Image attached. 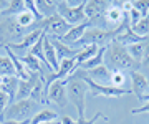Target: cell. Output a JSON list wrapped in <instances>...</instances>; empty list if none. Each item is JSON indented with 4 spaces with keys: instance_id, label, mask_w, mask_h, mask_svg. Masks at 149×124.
I'll return each instance as SVG.
<instances>
[{
    "instance_id": "obj_1",
    "label": "cell",
    "mask_w": 149,
    "mask_h": 124,
    "mask_svg": "<svg viewBox=\"0 0 149 124\" xmlns=\"http://www.w3.org/2000/svg\"><path fill=\"white\" fill-rule=\"evenodd\" d=\"M104 65L109 68V71H124V70H131L136 71L138 63L134 61L128 53V48L123 45L113 42L106 45V53H104Z\"/></svg>"
},
{
    "instance_id": "obj_2",
    "label": "cell",
    "mask_w": 149,
    "mask_h": 124,
    "mask_svg": "<svg viewBox=\"0 0 149 124\" xmlns=\"http://www.w3.org/2000/svg\"><path fill=\"white\" fill-rule=\"evenodd\" d=\"M38 103H35L33 99H17L8 106V108L2 113L0 121H32V118L38 113Z\"/></svg>"
},
{
    "instance_id": "obj_3",
    "label": "cell",
    "mask_w": 149,
    "mask_h": 124,
    "mask_svg": "<svg viewBox=\"0 0 149 124\" xmlns=\"http://www.w3.org/2000/svg\"><path fill=\"white\" fill-rule=\"evenodd\" d=\"M86 93L88 86L83 80L78 76H68L66 78V94L68 101L73 103L74 109L78 113V119H85V111H86Z\"/></svg>"
},
{
    "instance_id": "obj_4",
    "label": "cell",
    "mask_w": 149,
    "mask_h": 124,
    "mask_svg": "<svg viewBox=\"0 0 149 124\" xmlns=\"http://www.w3.org/2000/svg\"><path fill=\"white\" fill-rule=\"evenodd\" d=\"M85 3L86 0H81L78 5H70L66 0H61V2H56V13L68 25L76 27V25H80V23L88 20L85 15Z\"/></svg>"
},
{
    "instance_id": "obj_5",
    "label": "cell",
    "mask_w": 149,
    "mask_h": 124,
    "mask_svg": "<svg viewBox=\"0 0 149 124\" xmlns=\"http://www.w3.org/2000/svg\"><path fill=\"white\" fill-rule=\"evenodd\" d=\"M73 76H78L80 80H83L86 83V86L88 89L91 91L93 96H104V98H119V96H124V94H131V89H121V88H114V86H104V85H100V83H96V81L90 80L88 76L83 73V70H78L73 73Z\"/></svg>"
},
{
    "instance_id": "obj_6",
    "label": "cell",
    "mask_w": 149,
    "mask_h": 124,
    "mask_svg": "<svg viewBox=\"0 0 149 124\" xmlns=\"http://www.w3.org/2000/svg\"><path fill=\"white\" fill-rule=\"evenodd\" d=\"M47 101H53L60 108H66L68 104V94H66V80H56L48 86L47 93Z\"/></svg>"
},
{
    "instance_id": "obj_7",
    "label": "cell",
    "mask_w": 149,
    "mask_h": 124,
    "mask_svg": "<svg viewBox=\"0 0 149 124\" xmlns=\"http://www.w3.org/2000/svg\"><path fill=\"white\" fill-rule=\"evenodd\" d=\"M25 35H27L25 33V28H22L15 22V17H8V20L0 22V38H8L10 40L8 43H15V40L23 38Z\"/></svg>"
},
{
    "instance_id": "obj_8",
    "label": "cell",
    "mask_w": 149,
    "mask_h": 124,
    "mask_svg": "<svg viewBox=\"0 0 149 124\" xmlns=\"http://www.w3.org/2000/svg\"><path fill=\"white\" fill-rule=\"evenodd\" d=\"M126 12L123 8V2H118V3H111L109 7H106V10L103 13V18H104V25L106 27H119L124 18H126Z\"/></svg>"
},
{
    "instance_id": "obj_9",
    "label": "cell",
    "mask_w": 149,
    "mask_h": 124,
    "mask_svg": "<svg viewBox=\"0 0 149 124\" xmlns=\"http://www.w3.org/2000/svg\"><path fill=\"white\" fill-rule=\"evenodd\" d=\"M88 28H91L90 20H86V22L80 23V25H76V27H71L66 35H63L61 38H56V40H60V42L65 43V45H68V43L70 45H78L81 42V38L85 37V33H86Z\"/></svg>"
},
{
    "instance_id": "obj_10",
    "label": "cell",
    "mask_w": 149,
    "mask_h": 124,
    "mask_svg": "<svg viewBox=\"0 0 149 124\" xmlns=\"http://www.w3.org/2000/svg\"><path fill=\"white\" fill-rule=\"evenodd\" d=\"M43 32L45 30H38V28H35V30H32V32H28L25 37H23V40H22L20 43H5L2 45V46H7L8 50H15V51H22V50H32V46L38 42V38L43 35Z\"/></svg>"
},
{
    "instance_id": "obj_11",
    "label": "cell",
    "mask_w": 149,
    "mask_h": 124,
    "mask_svg": "<svg viewBox=\"0 0 149 124\" xmlns=\"http://www.w3.org/2000/svg\"><path fill=\"white\" fill-rule=\"evenodd\" d=\"M43 53H45V58L48 61V66L52 68L53 73H56L60 70V60L56 56V50L52 45V42H50V38H48L47 33H45V40H43Z\"/></svg>"
},
{
    "instance_id": "obj_12",
    "label": "cell",
    "mask_w": 149,
    "mask_h": 124,
    "mask_svg": "<svg viewBox=\"0 0 149 124\" xmlns=\"http://www.w3.org/2000/svg\"><path fill=\"white\" fill-rule=\"evenodd\" d=\"M7 51V56L12 60V63H13V68H15V76L18 78L20 81H28L30 78H32V73H28L27 71V66L23 65V61H22L17 55H13V51L12 50H8L7 46H3Z\"/></svg>"
},
{
    "instance_id": "obj_13",
    "label": "cell",
    "mask_w": 149,
    "mask_h": 124,
    "mask_svg": "<svg viewBox=\"0 0 149 124\" xmlns=\"http://www.w3.org/2000/svg\"><path fill=\"white\" fill-rule=\"evenodd\" d=\"M131 91L138 96V99L144 94V91L148 89V78L143 75V73H139L138 70L136 71H131Z\"/></svg>"
},
{
    "instance_id": "obj_14",
    "label": "cell",
    "mask_w": 149,
    "mask_h": 124,
    "mask_svg": "<svg viewBox=\"0 0 149 124\" xmlns=\"http://www.w3.org/2000/svg\"><path fill=\"white\" fill-rule=\"evenodd\" d=\"M106 2H100V0H86L85 3V15L88 20H95L98 17H101L106 10Z\"/></svg>"
},
{
    "instance_id": "obj_15",
    "label": "cell",
    "mask_w": 149,
    "mask_h": 124,
    "mask_svg": "<svg viewBox=\"0 0 149 124\" xmlns=\"http://www.w3.org/2000/svg\"><path fill=\"white\" fill-rule=\"evenodd\" d=\"M50 42H52V45L55 46V50H56V56H58L60 61H61V60H66V58H76V55L80 53V50L70 48L68 45L61 43V42L56 40V38H50Z\"/></svg>"
},
{
    "instance_id": "obj_16",
    "label": "cell",
    "mask_w": 149,
    "mask_h": 124,
    "mask_svg": "<svg viewBox=\"0 0 149 124\" xmlns=\"http://www.w3.org/2000/svg\"><path fill=\"white\" fill-rule=\"evenodd\" d=\"M18 83H20V80L17 76H5L3 78V83L0 85V89L5 93V94H8V98H10V104L15 101L17 91H18Z\"/></svg>"
},
{
    "instance_id": "obj_17",
    "label": "cell",
    "mask_w": 149,
    "mask_h": 124,
    "mask_svg": "<svg viewBox=\"0 0 149 124\" xmlns=\"http://www.w3.org/2000/svg\"><path fill=\"white\" fill-rule=\"evenodd\" d=\"M100 46H96V45H86L83 48H80V53L76 55V58H74V63H76V70L80 68L83 63H86L88 60H91L93 56L96 55Z\"/></svg>"
},
{
    "instance_id": "obj_18",
    "label": "cell",
    "mask_w": 149,
    "mask_h": 124,
    "mask_svg": "<svg viewBox=\"0 0 149 124\" xmlns=\"http://www.w3.org/2000/svg\"><path fill=\"white\" fill-rule=\"evenodd\" d=\"M83 73H85V75L90 78V80H93V81H96V80H101V81L111 80V71H109V68H108L106 65L96 66V68H93V70H88V71L83 70Z\"/></svg>"
},
{
    "instance_id": "obj_19",
    "label": "cell",
    "mask_w": 149,
    "mask_h": 124,
    "mask_svg": "<svg viewBox=\"0 0 149 124\" xmlns=\"http://www.w3.org/2000/svg\"><path fill=\"white\" fill-rule=\"evenodd\" d=\"M104 53H106V45H104V46H100L95 56H93L91 60H88L86 63H83V65L80 66V70L88 71V70H93V68H96V66L104 65Z\"/></svg>"
},
{
    "instance_id": "obj_20",
    "label": "cell",
    "mask_w": 149,
    "mask_h": 124,
    "mask_svg": "<svg viewBox=\"0 0 149 124\" xmlns=\"http://www.w3.org/2000/svg\"><path fill=\"white\" fill-rule=\"evenodd\" d=\"M148 42V40H146ZM146 42H141V43H134V45H129V46H126L128 48V53L129 56L138 63V65H141L144 60V55H146Z\"/></svg>"
},
{
    "instance_id": "obj_21",
    "label": "cell",
    "mask_w": 149,
    "mask_h": 124,
    "mask_svg": "<svg viewBox=\"0 0 149 124\" xmlns=\"http://www.w3.org/2000/svg\"><path fill=\"white\" fill-rule=\"evenodd\" d=\"M43 40H45V32H43V35H42V37L38 38V42H37L35 45H33V46H32V50H30L28 53L32 55V56H35V58H37L38 61H40V63H43V65H45V66L48 68V70L52 71V68L48 66L47 58H45V53H43ZM52 73H53V71H52Z\"/></svg>"
},
{
    "instance_id": "obj_22",
    "label": "cell",
    "mask_w": 149,
    "mask_h": 124,
    "mask_svg": "<svg viewBox=\"0 0 149 124\" xmlns=\"http://www.w3.org/2000/svg\"><path fill=\"white\" fill-rule=\"evenodd\" d=\"M58 118L60 116L55 111H52V109H42V111H38L32 118L30 124H43V123H48V121H55V119H58Z\"/></svg>"
},
{
    "instance_id": "obj_23",
    "label": "cell",
    "mask_w": 149,
    "mask_h": 124,
    "mask_svg": "<svg viewBox=\"0 0 149 124\" xmlns=\"http://www.w3.org/2000/svg\"><path fill=\"white\" fill-rule=\"evenodd\" d=\"M15 22L18 23L22 28H27V27H33V25L37 23V18H35V15H33L32 12L25 8L23 12H20V13L15 17Z\"/></svg>"
},
{
    "instance_id": "obj_24",
    "label": "cell",
    "mask_w": 149,
    "mask_h": 124,
    "mask_svg": "<svg viewBox=\"0 0 149 124\" xmlns=\"http://www.w3.org/2000/svg\"><path fill=\"white\" fill-rule=\"evenodd\" d=\"M35 3H37V8H38V12L42 13L43 18H48V17H52L53 13H56V2L38 0V2H35Z\"/></svg>"
},
{
    "instance_id": "obj_25",
    "label": "cell",
    "mask_w": 149,
    "mask_h": 124,
    "mask_svg": "<svg viewBox=\"0 0 149 124\" xmlns=\"http://www.w3.org/2000/svg\"><path fill=\"white\" fill-rule=\"evenodd\" d=\"M131 30H133L136 35H139V37L148 38L149 37V13L146 17H143V18H141L136 25H133V27H131Z\"/></svg>"
},
{
    "instance_id": "obj_26",
    "label": "cell",
    "mask_w": 149,
    "mask_h": 124,
    "mask_svg": "<svg viewBox=\"0 0 149 124\" xmlns=\"http://www.w3.org/2000/svg\"><path fill=\"white\" fill-rule=\"evenodd\" d=\"M0 75L2 76H15V68L12 60L5 55H0Z\"/></svg>"
},
{
    "instance_id": "obj_27",
    "label": "cell",
    "mask_w": 149,
    "mask_h": 124,
    "mask_svg": "<svg viewBox=\"0 0 149 124\" xmlns=\"http://www.w3.org/2000/svg\"><path fill=\"white\" fill-rule=\"evenodd\" d=\"M20 60L23 61V65L27 66L32 73H38V75H42V63H40L35 56H32L30 53H27L23 58H20Z\"/></svg>"
},
{
    "instance_id": "obj_28",
    "label": "cell",
    "mask_w": 149,
    "mask_h": 124,
    "mask_svg": "<svg viewBox=\"0 0 149 124\" xmlns=\"http://www.w3.org/2000/svg\"><path fill=\"white\" fill-rule=\"evenodd\" d=\"M27 8L25 7V2L23 0H10V3H8V8H7V12L3 13V15L7 17H17L20 12H23Z\"/></svg>"
},
{
    "instance_id": "obj_29",
    "label": "cell",
    "mask_w": 149,
    "mask_h": 124,
    "mask_svg": "<svg viewBox=\"0 0 149 124\" xmlns=\"http://www.w3.org/2000/svg\"><path fill=\"white\" fill-rule=\"evenodd\" d=\"M103 114L101 113H96L95 116H93V118L91 119H88V121H86V119H76V121H73V119L70 118V116H66V114H63V116H61V124H95L96 123V119L98 118H101Z\"/></svg>"
},
{
    "instance_id": "obj_30",
    "label": "cell",
    "mask_w": 149,
    "mask_h": 124,
    "mask_svg": "<svg viewBox=\"0 0 149 124\" xmlns=\"http://www.w3.org/2000/svg\"><path fill=\"white\" fill-rule=\"evenodd\" d=\"M111 86L114 88H121L124 89V85H126V75H124V71H111Z\"/></svg>"
},
{
    "instance_id": "obj_31",
    "label": "cell",
    "mask_w": 149,
    "mask_h": 124,
    "mask_svg": "<svg viewBox=\"0 0 149 124\" xmlns=\"http://www.w3.org/2000/svg\"><path fill=\"white\" fill-rule=\"evenodd\" d=\"M131 3L143 17L149 13V0H131Z\"/></svg>"
},
{
    "instance_id": "obj_32",
    "label": "cell",
    "mask_w": 149,
    "mask_h": 124,
    "mask_svg": "<svg viewBox=\"0 0 149 124\" xmlns=\"http://www.w3.org/2000/svg\"><path fill=\"white\" fill-rule=\"evenodd\" d=\"M8 106H10V98H8V94H5V93L0 89V116H2V113H3Z\"/></svg>"
},
{
    "instance_id": "obj_33",
    "label": "cell",
    "mask_w": 149,
    "mask_h": 124,
    "mask_svg": "<svg viewBox=\"0 0 149 124\" xmlns=\"http://www.w3.org/2000/svg\"><path fill=\"white\" fill-rule=\"evenodd\" d=\"M139 113H149V103H146V104H143L141 108H136V109H133V114H139Z\"/></svg>"
},
{
    "instance_id": "obj_34",
    "label": "cell",
    "mask_w": 149,
    "mask_h": 124,
    "mask_svg": "<svg viewBox=\"0 0 149 124\" xmlns=\"http://www.w3.org/2000/svg\"><path fill=\"white\" fill-rule=\"evenodd\" d=\"M43 124H61V119H55V121H48V123H43Z\"/></svg>"
},
{
    "instance_id": "obj_35",
    "label": "cell",
    "mask_w": 149,
    "mask_h": 124,
    "mask_svg": "<svg viewBox=\"0 0 149 124\" xmlns=\"http://www.w3.org/2000/svg\"><path fill=\"white\" fill-rule=\"evenodd\" d=\"M0 124H3V123H2V121H0Z\"/></svg>"
}]
</instances>
